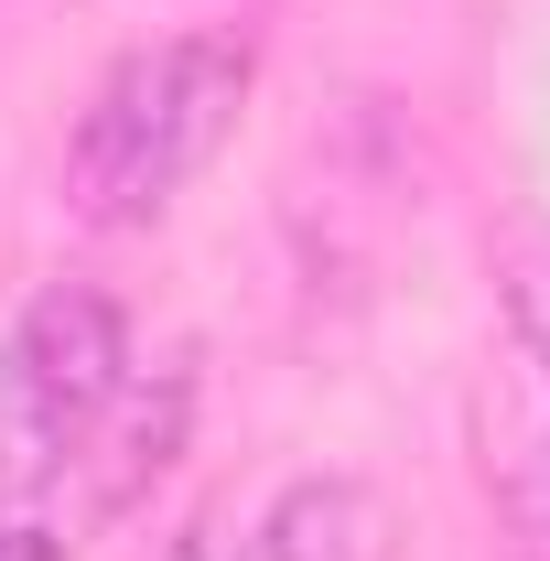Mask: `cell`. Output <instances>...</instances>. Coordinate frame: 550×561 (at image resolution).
<instances>
[{"label": "cell", "mask_w": 550, "mask_h": 561, "mask_svg": "<svg viewBox=\"0 0 550 561\" xmlns=\"http://www.w3.org/2000/svg\"><path fill=\"white\" fill-rule=\"evenodd\" d=\"M162 561H249V551H238V529H227L216 507H195V518H184V529L162 540Z\"/></svg>", "instance_id": "cell-7"}, {"label": "cell", "mask_w": 550, "mask_h": 561, "mask_svg": "<svg viewBox=\"0 0 550 561\" xmlns=\"http://www.w3.org/2000/svg\"><path fill=\"white\" fill-rule=\"evenodd\" d=\"M249 561H400V507L367 476H291L260 507Z\"/></svg>", "instance_id": "cell-5"}, {"label": "cell", "mask_w": 550, "mask_h": 561, "mask_svg": "<svg viewBox=\"0 0 550 561\" xmlns=\"http://www.w3.org/2000/svg\"><path fill=\"white\" fill-rule=\"evenodd\" d=\"M0 561H66V540H55L44 518H22V507H0Z\"/></svg>", "instance_id": "cell-8"}, {"label": "cell", "mask_w": 550, "mask_h": 561, "mask_svg": "<svg viewBox=\"0 0 550 561\" xmlns=\"http://www.w3.org/2000/svg\"><path fill=\"white\" fill-rule=\"evenodd\" d=\"M496 291H507V346L550 367V216H529L496 260Z\"/></svg>", "instance_id": "cell-6"}, {"label": "cell", "mask_w": 550, "mask_h": 561, "mask_svg": "<svg viewBox=\"0 0 550 561\" xmlns=\"http://www.w3.org/2000/svg\"><path fill=\"white\" fill-rule=\"evenodd\" d=\"M475 476L485 507L507 518V540L550 561V367L518 346L475 378Z\"/></svg>", "instance_id": "cell-3"}, {"label": "cell", "mask_w": 550, "mask_h": 561, "mask_svg": "<svg viewBox=\"0 0 550 561\" xmlns=\"http://www.w3.org/2000/svg\"><path fill=\"white\" fill-rule=\"evenodd\" d=\"M130 378V313L98 280H44L11 335H0V411H11V454L22 465H66V443L119 400Z\"/></svg>", "instance_id": "cell-2"}, {"label": "cell", "mask_w": 550, "mask_h": 561, "mask_svg": "<svg viewBox=\"0 0 550 561\" xmlns=\"http://www.w3.org/2000/svg\"><path fill=\"white\" fill-rule=\"evenodd\" d=\"M195 432V378L162 367V378H119V400L66 443V476H87V518H119L130 496H151V476H173Z\"/></svg>", "instance_id": "cell-4"}, {"label": "cell", "mask_w": 550, "mask_h": 561, "mask_svg": "<svg viewBox=\"0 0 550 561\" xmlns=\"http://www.w3.org/2000/svg\"><path fill=\"white\" fill-rule=\"evenodd\" d=\"M249 76L260 55L238 33H173V44H140L98 76V98L76 108L66 130V206L76 227H151L195 173H206L238 108H249Z\"/></svg>", "instance_id": "cell-1"}]
</instances>
